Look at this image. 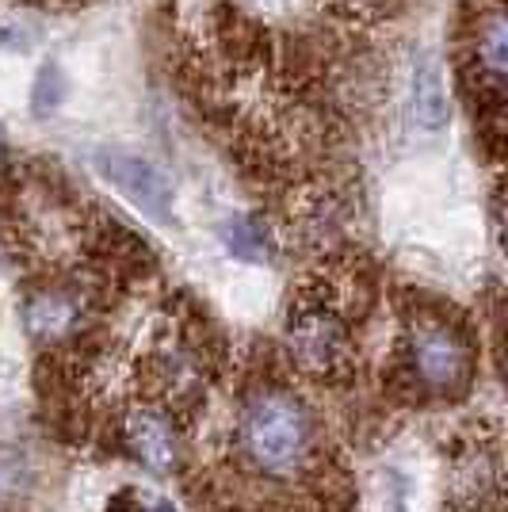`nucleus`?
I'll list each match as a JSON object with an SVG mask.
<instances>
[{"label": "nucleus", "mask_w": 508, "mask_h": 512, "mask_svg": "<svg viewBox=\"0 0 508 512\" xmlns=\"http://www.w3.org/2000/svg\"><path fill=\"white\" fill-rule=\"evenodd\" d=\"M237 448L245 463L264 478H298L318 455V432L310 409L283 386L253 390L237 413Z\"/></svg>", "instance_id": "1"}, {"label": "nucleus", "mask_w": 508, "mask_h": 512, "mask_svg": "<svg viewBox=\"0 0 508 512\" xmlns=\"http://www.w3.org/2000/svg\"><path fill=\"white\" fill-rule=\"evenodd\" d=\"M409 367L424 390L455 394L470 383V344L455 325L421 318L409 333Z\"/></svg>", "instance_id": "2"}, {"label": "nucleus", "mask_w": 508, "mask_h": 512, "mask_svg": "<svg viewBox=\"0 0 508 512\" xmlns=\"http://www.w3.org/2000/svg\"><path fill=\"white\" fill-rule=\"evenodd\" d=\"M96 172L104 176L107 184L119 195H127L138 211L161 222V226H172L176 222V199H172V184L165 180V172L157 169L153 161L138 157L130 150H119V146H104L92 157Z\"/></svg>", "instance_id": "3"}, {"label": "nucleus", "mask_w": 508, "mask_h": 512, "mask_svg": "<svg viewBox=\"0 0 508 512\" xmlns=\"http://www.w3.org/2000/svg\"><path fill=\"white\" fill-rule=\"evenodd\" d=\"M287 352L310 375H329L348 356V329L329 302H306L287 321Z\"/></svg>", "instance_id": "4"}, {"label": "nucleus", "mask_w": 508, "mask_h": 512, "mask_svg": "<svg viewBox=\"0 0 508 512\" xmlns=\"http://www.w3.org/2000/svg\"><path fill=\"white\" fill-rule=\"evenodd\" d=\"M505 39V8H501V0H489V4H482L478 20H474L470 50H474L478 88H486L493 104H501V96H505Z\"/></svg>", "instance_id": "5"}, {"label": "nucleus", "mask_w": 508, "mask_h": 512, "mask_svg": "<svg viewBox=\"0 0 508 512\" xmlns=\"http://www.w3.org/2000/svg\"><path fill=\"white\" fill-rule=\"evenodd\" d=\"M127 440L130 451L146 463L149 470L157 474H169L180 459V448H176V428L165 413L157 409H134L127 417Z\"/></svg>", "instance_id": "6"}, {"label": "nucleus", "mask_w": 508, "mask_h": 512, "mask_svg": "<svg viewBox=\"0 0 508 512\" xmlns=\"http://www.w3.org/2000/svg\"><path fill=\"white\" fill-rule=\"evenodd\" d=\"M409 92H413V119H417V127L428 130V134L444 130L447 119H451V107H447V88H444L440 62L428 50H421L417 62H413Z\"/></svg>", "instance_id": "7"}, {"label": "nucleus", "mask_w": 508, "mask_h": 512, "mask_svg": "<svg viewBox=\"0 0 508 512\" xmlns=\"http://www.w3.org/2000/svg\"><path fill=\"white\" fill-rule=\"evenodd\" d=\"M81 318V302L65 291H43L27 302V329L39 341H58Z\"/></svg>", "instance_id": "8"}, {"label": "nucleus", "mask_w": 508, "mask_h": 512, "mask_svg": "<svg viewBox=\"0 0 508 512\" xmlns=\"http://www.w3.org/2000/svg\"><path fill=\"white\" fill-rule=\"evenodd\" d=\"M222 245L233 256H241V260H264V253H268V237H264V230L256 226L253 218L222 222Z\"/></svg>", "instance_id": "9"}, {"label": "nucleus", "mask_w": 508, "mask_h": 512, "mask_svg": "<svg viewBox=\"0 0 508 512\" xmlns=\"http://www.w3.org/2000/svg\"><path fill=\"white\" fill-rule=\"evenodd\" d=\"M65 100V77L58 65L46 62L39 73H35V88H31V104H35V115H50L58 111V104Z\"/></svg>", "instance_id": "10"}, {"label": "nucleus", "mask_w": 508, "mask_h": 512, "mask_svg": "<svg viewBox=\"0 0 508 512\" xmlns=\"http://www.w3.org/2000/svg\"><path fill=\"white\" fill-rule=\"evenodd\" d=\"M107 512H176V509H172V501L157 497V493L123 490L119 497H111Z\"/></svg>", "instance_id": "11"}, {"label": "nucleus", "mask_w": 508, "mask_h": 512, "mask_svg": "<svg viewBox=\"0 0 508 512\" xmlns=\"http://www.w3.org/2000/svg\"><path fill=\"white\" fill-rule=\"evenodd\" d=\"M409 490H405L402 474H390V493H386V509L382 512H409Z\"/></svg>", "instance_id": "12"}, {"label": "nucleus", "mask_w": 508, "mask_h": 512, "mask_svg": "<svg viewBox=\"0 0 508 512\" xmlns=\"http://www.w3.org/2000/svg\"><path fill=\"white\" fill-rule=\"evenodd\" d=\"M352 12H382V8H390V0H344Z\"/></svg>", "instance_id": "13"}, {"label": "nucleus", "mask_w": 508, "mask_h": 512, "mask_svg": "<svg viewBox=\"0 0 508 512\" xmlns=\"http://www.w3.org/2000/svg\"><path fill=\"white\" fill-rule=\"evenodd\" d=\"M4 161H8V146H4V130H0V169H4Z\"/></svg>", "instance_id": "14"}]
</instances>
